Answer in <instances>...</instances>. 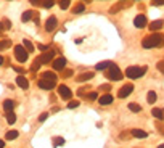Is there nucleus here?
<instances>
[{
  "label": "nucleus",
  "instance_id": "obj_1",
  "mask_svg": "<svg viewBox=\"0 0 164 148\" xmlns=\"http://www.w3.org/2000/svg\"><path fill=\"white\" fill-rule=\"evenodd\" d=\"M164 45V36L162 34H150V36L143 37L142 40V47L143 48H154Z\"/></svg>",
  "mask_w": 164,
  "mask_h": 148
},
{
  "label": "nucleus",
  "instance_id": "obj_2",
  "mask_svg": "<svg viewBox=\"0 0 164 148\" xmlns=\"http://www.w3.org/2000/svg\"><path fill=\"white\" fill-rule=\"evenodd\" d=\"M146 73V68L145 66H129L126 69V77H129V79H138V77H142Z\"/></svg>",
  "mask_w": 164,
  "mask_h": 148
},
{
  "label": "nucleus",
  "instance_id": "obj_3",
  "mask_svg": "<svg viewBox=\"0 0 164 148\" xmlns=\"http://www.w3.org/2000/svg\"><path fill=\"white\" fill-rule=\"evenodd\" d=\"M106 77H108L110 81H121L122 79V73H121L119 66L114 65V63H111V66L108 68V71H106Z\"/></svg>",
  "mask_w": 164,
  "mask_h": 148
},
{
  "label": "nucleus",
  "instance_id": "obj_4",
  "mask_svg": "<svg viewBox=\"0 0 164 148\" xmlns=\"http://www.w3.org/2000/svg\"><path fill=\"white\" fill-rule=\"evenodd\" d=\"M15 56L19 63H24L27 60V50L23 47V45H16L15 47Z\"/></svg>",
  "mask_w": 164,
  "mask_h": 148
},
{
  "label": "nucleus",
  "instance_id": "obj_5",
  "mask_svg": "<svg viewBox=\"0 0 164 148\" xmlns=\"http://www.w3.org/2000/svg\"><path fill=\"white\" fill-rule=\"evenodd\" d=\"M132 90H134V86L132 84H126V86H122L119 89V92H118V97L119 98H126V97H129L132 94Z\"/></svg>",
  "mask_w": 164,
  "mask_h": 148
},
{
  "label": "nucleus",
  "instance_id": "obj_6",
  "mask_svg": "<svg viewBox=\"0 0 164 148\" xmlns=\"http://www.w3.org/2000/svg\"><path fill=\"white\" fill-rule=\"evenodd\" d=\"M39 61H40V65H48V63H52L53 61V50H48L45 53H42L39 56Z\"/></svg>",
  "mask_w": 164,
  "mask_h": 148
},
{
  "label": "nucleus",
  "instance_id": "obj_7",
  "mask_svg": "<svg viewBox=\"0 0 164 148\" xmlns=\"http://www.w3.org/2000/svg\"><path fill=\"white\" fill-rule=\"evenodd\" d=\"M58 95L61 98H65V100H69V98L73 97V92H71V89L68 86H60L58 87Z\"/></svg>",
  "mask_w": 164,
  "mask_h": 148
},
{
  "label": "nucleus",
  "instance_id": "obj_8",
  "mask_svg": "<svg viewBox=\"0 0 164 148\" xmlns=\"http://www.w3.org/2000/svg\"><path fill=\"white\" fill-rule=\"evenodd\" d=\"M53 69H56V71H65V66H66V58H63V56H60V58L53 60Z\"/></svg>",
  "mask_w": 164,
  "mask_h": 148
},
{
  "label": "nucleus",
  "instance_id": "obj_9",
  "mask_svg": "<svg viewBox=\"0 0 164 148\" xmlns=\"http://www.w3.org/2000/svg\"><path fill=\"white\" fill-rule=\"evenodd\" d=\"M134 24H135V27H138V29H142V27L148 26V19H146V16H145V15H138L137 18L134 19Z\"/></svg>",
  "mask_w": 164,
  "mask_h": 148
},
{
  "label": "nucleus",
  "instance_id": "obj_10",
  "mask_svg": "<svg viewBox=\"0 0 164 148\" xmlns=\"http://www.w3.org/2000/svg\"><path fill=\"white\" fill-rule=\"evenodd\" d=\"M56 24H58V19H56V16H50V18L47 19V23H45V31L52 32L55 27H56Z\"/></svg>",
  "mask_w": 164,
  "mask_h": 148
},
{
  "label": "nucleus",
  "instance_id": "obj_11",
  "mask_svg": "<svg viewBox=\"0 0 164 148\" xmlns=\"http://www.w3.org/2000/svg\"><path fill=\"white\" fill-rule=\"evenodd\" d=\"M55 84H56V82H50V81H45V79H40V81L37 82V86H39L42 90H52V89H55Z\"/></svg>",
  "mask_w": 164,
  "mask_h": 148
},
{
  "label": "nucleus",
  "instance_id": "obj_12",
  "mask_svg": "<svg viewBox=\"0 0 164 148\" xmlns=\"http://www.w3.org/2000/svg\"><path fill=\"white\" fill-rule=\"evenodd\" d=\"M113 102H114V98H113V95H110V94H105L103 97L98 98V103L102 105V106H106V105H110Z\"/></svg>",
  "mask_w": 164,
  "mask_h": 148
},
{
  "label": "nucleus",
  "instance_id": "obj_13",
  "mask_svg": "<svg viewBox=\"0 0 164 148\" xmlns=\"http://www.w3.org/2000/svg\"><path fill=\"white\" fill-rule=\"evenodd\" d=\"M130 5H132V2H121V3H118V5H114V6H111L110 13H118L121 8H127V6H130Z\"/></svg>",
  "mask_w": 164,
  "mask_h": 148
},
{
  "label": "nucleus",
  "instance_id": "obj_14",
  "mask_svg": "<svg viewBox=\"0 0 164 148\" xmlns=\"http://www.w3.org/2000/svg\"><path fill=\"white\" fill-rule=\"evenodd\" d=\"M162 26H164V21H162V19H156V21H151V24H148L150 31H159Z\"/></svg>",
  "mask_w": 164,
  "mask_h": 148
},
{
  "label": "nucleus",
  "instance_id": "obj_15",
  "mask_svg": "<svg viewBox=\"0 0 164 148\" xmlns=\"http://www.w3.org/2000/svg\"><path fill=\"white\" fill-rule=\"evenodd\" d=\"M40 76H42V79L50 81V82H56V77H58V76H56L53 71H45V73H42Z\"/></svg>",
  "mask_w": 164,
  "mask_h": 148
},
{
  "label": "nucleus",
  "instance_id": "obj_16",
  "mask_svg": "<svg viewBox=\"0 0 164 148\" xmlns=\"http://www.w3.org/2000/svg\"><path fill=\"white\" fill-rule=\"evenodd\" d=\"M16 84H18V87H21L23 90L29 87V82H27V79H26L24 76H18L16 77Z\"/></svg>",
  "mask_w": 164,
  "mask_h": 148
},
{
  "label": "nucleus",
  "instance_id": "obj_17",
  "mask_svg": "<svg viewBox=\"0 0 164 148\" xmlns=\"http://www.w3.org/2000/svg\"><path fill=\"white\" fill-rule=\"evenodd\" d=\"M92 77H94V73H82V74H79V76H77L76 77V81L77 82H84V81H90L92 79Z\"/></svg>",
  "mask_w": 164,
  "mask_h": 148
},
{
  "label": "nucleus",
  "instance_id": "obj_18",
  "mask_svg": "<svg viewBox=\"0 0 164 148\" xmlns=\"http://www.w3.org/2000/svg\"><path fill=\"white\" fill-rule=\"evenodd\" d=\"M132 135H134L135 138H146L148 134H146L145 130H142V129H134V130H132Z\"/></svg>",
  "mask_w": 164,
  "mask_h": 148
},
{
  "label": "nucleus",
  "instance_id": "obj_19",
  "mask_svg": "<svg viewBox=\"0 0 164 148\" xmlns=\"http://www.w3.org/2000/svg\"><path fill=\"white\" fill-rule=\"evenodd\" d=\"M85 11V5L84 3H76L73 6V13H76V15H81V13Z\"/></svg>",
  "mask_w": 164,
  "mask_h": 148
},
{
  "label": "nucleus",
  "instance_id": "obj_20",
  "mask_svg": "<svg viewBox=\"0 0 164 148\" xmlns=\"http://www.w3.org/2000/svg\"><path fill=\"white\" fill-rule=\"evenodd\" d=\"M13 106H15V102H13V100H5V102H3V110H5L6 113H11V111H13Z\"/></svg>",
  "mask_w": 164,
  "mask_h": 148
},
{
  "label": "nucleus",
  "instance_id": "obj_21",
  "mask_svg": "<svg viewBox=\"0 0 164 148\" xmlns=\"http://www.w3.org/2000/svg\"><path fill=\"white\" fill-rule=\"evenodd\" d=\"M18 135H19V134L16 130H8L5 134V138L6 140H15V138H18Z\"/></svg>",
  "mask_w": 164,
  "mask_h": 148
},
{
  "label": "nucleus",
  "instance_id": "obj_22",
  "mask_svg": "<svg viewBox=\"0 0 164 148\" xmlns=\"http://www.w3.org/2000/svg\"><path fill=\"white\" fill-rule=\"evenodd\" d=\"M32 15H34V11L32 10H27V11H24V15L21 16V19H23V23H27L31 18H32Z\"/></svg>",
  "mask_w": 164,
  "mask_h": 148
},
{
  "label": "nucleus",
  "instance_id": "obj_23",
  "mask_svg": "<svg viewBox=\"0 0 164 148\" xmlns=\"http://www.w3.org/2000/svg\"><path fill=\"white\" fill-rule=\"evenodd\" d=\"M110 66H111V61H102V63H98V65H97V69H98V71H103V69L110 68Z\"/></svg>",
  "mask_w": 164,
  "mask_h": 148
},
{
  "label": "nucleus",
  "instance_id": "obj_24",
  "mask_svg": "<svg viewBox=\"0 0 164 148\" xmlns=\"http://www.w3.org/2000/svg\"><path fill=\"white\" fill-rule=\"evenodd\" d=\"M151 114L156 118V119H164V114H162V110H159V108H154L153 111H151Z\"/></svg>",
  "mask_w": 164,
  "mask_h": 148
},
{
  "label": "nucleus",
  "instance_id": "obj_25",
  "mask_svg": "<svg viewBox=\"0 0 164 148\" xmlns=\"http://www.w3.org/2000/svg\"><path fill=\"white\" fill-rule=\"evenodd\" d=\"M15 121H16V116H15V113H6V122L8 124H15Z\"/></svg>",
  "mask_w": 164,
  "mask_h": 148
},
{
  "label": "nucleus",
  "instance_id": "obj_26",
  "mask_svg": "<svg viewBox=\"0 0 164 148\" xmlns=\"http://www.w3.org/2000/svg\"><path fill=\"white\" fill-rule=\"evenodd\" d=\"M23 45H24V48H26V50H27V53H29V52H35V48H34V45L31 44V42H29V40H23Z\"/></svg>",
  "mask_w": 164,
  "mask_h": 148
},
{
  "label": "nucleus",
  "instance_id": "obj_27",
  "mask_svg": "<svg viewBox=\"0 0 164 148\" xmlns=\"http://www.w3.org/2000/svg\"><path fill=\"white\" fill-rule=\"evenodd\" d=\"M146 100H148V103H150V105L156 103V94H154V92H148V95H146Z\"/></svg>",
  "mask_w": 164,
  "mask_h": 148
},
{
  "label": "nucleus",
  "instance_id": "obj_28",
  "mask_svg": "<svg viewBox=\"0 0 164 148\" xmlns=\"http://www.w3.org/2000/svg\"><path fill=\"white\" fill-rule=\"evenodd\" d=\"M129 110L134 111V113H140L142 106H140V105H137V103H129Z\"/></svg>",
  "mask_w": 164,
  "mask_h": 148
},
{
  "label": "nucleus",
  "instance_id": "obj_29",
  "mask_svg": "<svg viewBox=\"0 0 164 148\" xmlns=\"http://www.w3.org/2000/svg\"><path fill=\"white\" fill-rule=\"evenodd\" d=\"M11 47V40H2L0 42V50H5V48Z\"/></svg>",
  "mask_w": 164,
  "mask_h": 148
},
{
  "label": "nucleus",
  "instance_id": "obj_30",
  "mask_svg": "<svg viewBox=\"0 0 164 148\" xmlns=\"http://www.w3.org/2000/svg\"><path fill=\"white\" fill-rule=\"evenodd\" d=\"M65 143V140H63L61 137H55L53 138V146H58V145H63Z\"/></svg>",
  "mask_w": 164,
  "mask_h": 148
},
{
  "label": "nucleus",
  "instance_id": "obj_31",
  "mask_svg": "<svg viewBox=\"0 0 164 148\" xmlns=\"http://www.w3.org/2000/svg\"><path fill=\"white\" fill-rule=\"evenodd\" d=\"M40 68V61H39V58L35 60L34 63H32V66H31V71H37V69Z\"/></svg>",
  "mask_w": 164,
  "mask_h": 148
},
{
  "label": "nucleus",
  "instance_id": "obj_32",
  "mask_svg": "<svg viewBox=\"0 0 164 148\" xmlns=\"http://www.w3.org/2000/svg\"><path fill=\"white\" fill-rule=\"evenodd\" d=\"M73 76V69H65V71H61V77H71Z\"/></svg>",
  "mask_w": 164,
  "mask_h": 148
},
{
  "label": "nucleus",
  "instance_id": "obj_33",
  "mask_svg": "<svg viewBox=\"0 0 164 148\" xmlns=\"http://www.w3.org/2000/svg\"><path fill=\"white\" fill-rule=\"evenodd\" d=\"M69 5H71V2H68V0H65V2H60V8L66 10V8H69Z\"/></svg>",
  "mask_w": 164,
  "mask_h": 148
},
{
  "label": "nucleus",
  "instance_id": "obj_34",
  "mask_svg": "<svg viewBox=\"0 0 164 148\" xmlns=\"http://www.w3.org/2000/svg\"><path fill=\"white\" fill-rule=\"evenodd\" d=\"M110 89H111L110 84H103V86H100V90H103V92H106V94L110 92Z\"/></svg>",
  "mask_w": 164,
  "mask_h": 148
},
{
  "label": "nucleus",
  "instance_id": "obj_35",
  "mask_svg": "<svg viewBox=\"0 0 164 148\" xmlns=\"http://www.w3.org/2000/svg\"><path fill=\"white\" fill-rule=\"evenodd\" d=\"M87 98H89V100H97L98 95H97V92H90V94L87 95Z\"/></svg>",
  "mask_w": 164,
  "mask_h": 148
},
{
  "label": "nucleus",
  "instance_id": "obj_36",
  "mask_svg": "<svg viewBox=\"0 0 164 148\" xmlns=\"http://www.w3.org/2000/svg\"><path fill=\"white\" fill-rule=\"evenodd\" d=\"M156 66H158V69H159V71H161V73H164V60L158 61V65H156Z\"/></svg>",
  "mask_w": 164,
  "mask_h": 148
},
{
  "label": "nucleus",
  "instance_id": "obj_37",
  "mask_svg": "<svg viewBox=\"0 0 164 148\" xmlns=\"http://www.w3.org/2000/svg\"><path fill=\"white\" fill-rule=\"evenodd\" d=\"M77 106H79V102H71V103L68 105V108H69V110H73V108H77Z\"/></svg>",
  "mask_w": 164,
  "mask_h": 148
},
{
  "label": "nucleus",
  "instance_id": "obj_38",
  "mask_svg": "<svg viewBox=\"0 0 164 148\" xmlns=\"http://www.w3.org/2000/svg\"><path fill=\"white\" fill-rule=\"evenodd\" d=\"M90 89V87H81L79 90H77V95H85V90Z\"/></svg>",
  "mask_w": 164,
  "mask_h": 148
},
{
  "label": "nucleus",
  "instance_id": "obj_39",
  "mask_svg": "<svg viewBox=\"0 0 164 148\" xmlns=\"http://www.w3.org/2000/svg\"><path fill=\"white\" fill-rule=\"evenodd\" d=\"M42 6H45V8H52L53 6V2H44V3H40Z\"/></svg>",
  "mask_w": 164,
  "mask_h": 148
},
{
  "label": "nucleus",
  "instance_id": "obj_40",
  "mask_svg": "<svg viewBox=\"0 0 164 148\" xmlns=\"http://www.w3.org/2000/svg\"><path fill=\"white\" fill-rule=\"evenodd\" d=\"M47 116H48V113H42V114H40V118H39V121H40V122H44L45 119H47Z\"/></svg>",
  "mask_w": 164,
  "mask_h": 148
},
{
  "label": "nucleus",
  "instance_id": "obj_41",
  "mask_svg": "<svg viewBox=\"0 0 164 148\" xmlns=\"http://www.w3.org/2000/svg\"><path fill=\"white\" fill-rule=\"evenodd\" d=\"M15 71L19 73V74H24V73H26V69H24V68H18V66H15Z\"/></svg>",
  "mask_w": 164,
  "mask_h": 148
},
{
  "label": "nucleus",
  "instance_id": "obj_42",
  "mask_svg": "<svg viewBox=\"0 0 164 148\" xmlns=\"http://www.w3.org/2000/svg\"><path fill=\"white\" fill-rule=\"evenodd\" d=\"M156 127H158V130H159L161 134H164V126H162L161 122H158V124H156Z\"/></svg>",
  "mask_w": 164,
  "mask_h": 148
},
{
  "label": "nucleus",
  "instance_id": "obj_43",
  "mask_svg": "<svg viewBox=\"0 0 164 148\" xmlns=\"http://www.w3.org/2000/svg\"><path fill=\"white\" fill-rule=\"evenodd\" d=\"M39 48H40V50H44V52H48V50H47V47H45V45H39Z\"/></svg>",
  "mask_w": 164,
  "mask_h": 148
},
{
  "label": "nucleus",
  "instance_id": "obj_44",
  "mask_svg": "<svg viewBox=\"0 0 164 148\" xmlns=\"http://www.w3.org/2000/svg\"><path fill=\"white\" fill-rule=\"evenodd\" d=\"M5 146V142H3V140H0V148H3Z\"/></svg>",
  "mask_w": 164,
  "mask_h": 148
},
{
  "label": "nucleus",
  "instance_id": "obj_45",
  "mask_svg": "<svg viewBox=\"0 0 164 148\" xmlns=\"http://www.w3.org/2000/svg\"><path fill=\"white\" fill-rule=\"evenodd\" d=\"M3 65V56H0V66Z\"/></svg>",
  "mask_w": 164,
  "mask_h": 148
},
{
  "label": "nucleus",
  "instance_id": "obj_46",
  "mask_svg": "<svg viewBox=\"0 0 164 148\" xmlns=\"http://www.w3.org/2000/svg\"><path fill=\"white\" fill-rule=\"evenodd\" d=\"M158 148H164V145H159V146H158Z\"/></svg>",
  "mask_w": 164,
  "mask_h": 148
},
{
  "label": "nucleus",
  "instance_id": "obj_47",
  "mask_svg": "<svg viewBox=\"0 0 164 148\" xmlns=\"http://www.w3.org/2000/svg\"><path fill=\"white\" fill-rule=\"evenodd\" d=\"M162 114H164V110H162Z\"/></svg>",
  "mask_w": 164,
  "mask_h": 148
}]
</instances>
